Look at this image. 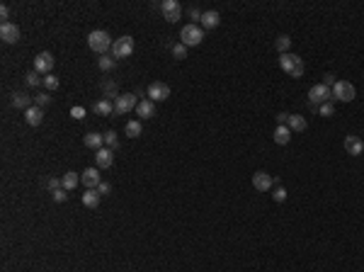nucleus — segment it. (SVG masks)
<instances>
[{
    "label": "nucleus",
    "instance_id": "obj_1",
    "mask_svg": "<svg viewBox=\"0 0 364 272\" xmlns=\"http://www.w3.org/2000/svg\"><path fill=\"white\" fill-rule=\"evenodd\" d=\"M279 66H282V71L287 73V76H291V78H301L303 76V71H306V66H303V59L301 56H296V54H279Z\"/></svg>",
    "mask_w": 364,
    "mask_h": 272
},
{
    "label": "nucleus",
    "instance_id": "obj_2",
    "mask_svg": "<svg viewBox=\"0 0 364 272\" xmlns=\"http://www.w3.org/2000/svg\"><path fill=\"white\" fill-rule=\"evenodd\" d=\"M202 39H204V30L195 22H190L180 30V44H185V47H199Z\"/></svg>",
    "mask_w": 364,
    "mask_h": 272
},
{
    "label": "nucleus",
    "instance_id": "obj_3",
    "mask_svg": "<svg viewBox=\"0 0 364 272\" xmlns=\"http://www.w3.org/2000/svg\"><path fill=\"white\" fill-rule=\"evenodd\" d=\"M112 44H114V42H112V37H109L105 30H95V32H90V37H88V47H90L92 51L102 54V56H105V51H107Z\"/></svg>",
    "mask_w": 364,
    "mask_h": 272
},
{
    "label": "nucleus",
    "instance_id": "obj_4",
    "mask_svg": "<svg viewBox=\"0 0 364 272\" xmlns=\"http://www.w3.org/2000/svg\"><path fill=\"white\" fill-rule=\"evenodd\" d=\"M354 97H357V90H354V85L349 80H337L333 85V100H337V102H352Z\"/></svg>",
    "mask_w": 364,
    "mask_h": 272
},
{
    "label": "nucleus",
    "instance_id": "obj_5",
    "mask_svg": "<svg viewBox=\"0 0 364 272\" xmlns=\"http://www.w3.org/2000/svg\"><path fill=\"white\" fill-rule=\"evenodd\" d=\"M131 54H134V39H131L129 34L114 39V44H112V56H114V59H126V56H131Z\"/></svg>",
    "mask_w": 364,
    "mask_h": 272
},
{
    "label": "nucleus",
    "instance_id": "obj_6",
    "mask_svg": "<svg viewBox=\"0 0 364 272\" xmlns=\"http://www.w3.org/2000/svg\"><path fill=\"white\" fill-rule=\"evenodd\" d=\"M330 97H333V88H328V85H323V83H318V85H313V88L308 90V100H311V105H316V107L330 102Z\"/></svg>",
    "mask_w": 364,
    "mask_h": 272
},
{
    "label": "nucleus",
    "instance_id": "obj_7",
    "mask_svg": "<svg viewBox=\"0 0 364 272\" xmlns=\"http://www.w3.org/2000/svg\"><path fill=\"white\" fill-rule=\"evenodd\" d=\"M160 13H163V17H165L170 25L182 17V8H180L177 0H163V3H160Z\"/></svg>",
    "mask_w": 364,
    "mask_h": 272
},
{
    "label": "nucleus",
    "instance_id": "obj_8",
    "mask_svg": "<svg viewBox=\"0 0 364 272\" xmlns=\"http://www.w3.org/2000/svg\"><path fill=\"white\" fill-rule=\"evenodd\" d=\"M136 107H138V100H136V95H131V93L119 95V97L114 100V114H126V112H131V110H136Z\"/></svg>",
    "mask_w": 364,
    "mask_h": 272
},
{
    "label": "nucleus",
    "instance_id": "obj_9",
    "mask_svg": "<svg viewBox=\"0 0 364 272\" xmlns=\"http://www.w3.org/2000/svg\"><path fill=\"white\" fill-rule=\"evenodd\" d=\"M274 185H279L270 173H265V170H258L255 175H253V187L258 190V192H270Z\"/></svg>",
    "mask_w": 364,
    "mask_h": 272
},
{
    "label": "nucleus",
    "instance_id": "obj_10",
    "mask_svg": "<svg viewBox=\"0 0 364 272\" xmlns=\"http://www.w3.org/2000/svg\"><path fill=\"white\" fill-rule=\"evenodd\" d=\"M148 100H153V102H163V100H167L170 97V85H165V83H160V80H155V83H151L148 85Z\"/></svg>",
    "mask_w": 364,
    "mask_h": 272
},
{
    "label": "nucleus",
    "instance_id": "obj_11",
    "mask_svg": "<svg viewBox=\"0 0 364 272\" xmlns=\"http://www.w3.org/2000/svg\"><path fill=\"white\" fill-rule=\"evenodd\" d=\"M0 39L5 44H17L20 42V27L15 22H3L0 25Z\"/></svg>",
    "mask_w": 364,
    "mask_h": 272
},
{
    "label": "nucleus",
    "instance_id": "obj_12",
    "mask_svg": "<svg viewBox=\"0 0 364 272\" xmlns=\"http://www.w3.org/2000/svg\"><path fill=\"white\" fill-rule=\"evenodd\" d=\"M51 68H54V54H49V51H39L37 56H34V71L37 73H51Z\"/></svg>",
    "mask_w": 364,
    "mask_h": 272
},
{
    "label": "nucleus",
    "instance_id": "obj_13",
    "mask_svg": "<svg viewBox=\"0 0 364 272\" xmlns=\"http://www.w3.org/2000/svg\"><path fill=\"white\" fill-rule=\"evenodd\" d=\"M80 182H83L88 190H97V187H100V182H102V177H100V168H85V170L80 173Z\"/></svg>",
    "mask_w": 364,
    "mask_h": 272
},
{
    "label": "nucleus",
    "instance_id": "obj_14",
    "mask_svg": "<svg viewBox=\"0 0 364 272\" xmlns=\"http://www.w3.org/2000/svg\"><path fill=\"white\" fill-rule=\"evenodd\" d=\"M345 151L349 153V156H362L364 153V144H362V139L359 136H345Z\"/></svg>",
    "mask_w": 364,
    "mask_h": 272
},
{
    "label": "nucleus",
    "instance_id": "obj_15",
    "mask_svg": "<svg viewBox=\"0 0 364 272\" xmlns=\"http://www.w3.org/2000/svg\"><path fill=\"white\" fill-rule=\"evenodd\" d=\"M25 122H27L30 127H39V124L44 122V110L37 107V105H32V107L25 112Z\"/></svg>",
    "mask_w": 364,
    "mask_h": 272
},
{
    "label": "nucleus",
    "instance_id": "obj_16",
    "mask_svg": "<svg viewBox=\"0 0 364 272\" xmlns=\"http://www.w3.org/2000/svg\"><path fill=\"white\" fill-rule=\"evenodd\" d=\"M13 107L15 110H30L32 107V97L25 93V90H17V93H13Z\"/></svg>",
    "mask_w": 364,
    "mask_h": 272
},
{
    "label": "nucleus",
    "instance_id": "obj_17",
    "mask_svg": "<svg viewBox=\"0 0 364 272\" xmlns=\"http://www.w3.org/2000/svg\"><path fill=\"white\" fill-rule=\"evenodd\" d=\"M136 114L141 117V119H151V117H155V102L153 100H141L138 102V107H136Z\"/></svg>",
    "mask_w": 364,
    "mask_h": 272
},
{
    "label": "nucleus",
    "instance_id": "obj_18",
    "mask_svg": "<svg viewBox=\"0 0 364 272\" xmlns=\"http://www.w3.org/2000/svg\"><path fill=\"white\" fill-rule=\"evenodd\" d=\"M83 141H85V146H88V148H92V151H100V148H105V134L88 131Z\"/></svg>",
    "mask_w": 364,
    "mask_h": 272
},
{
    "label": "nucleus",
    "instance_id": "obj_19",
    "mask_svg": "<svg viewBox=\"0 0 364 272\" xmlns=\"http://www.w3.org/2000/svg\"><path fill=\"white\" fill-rule=\"evenodd\" d=\"M95 163H97V168H112V163H114L112 148H100V151H95Z\"/></svg>",
    "mask_w": 364,
    "mask_h": 272
},
{
    "label": "nucleus",
    "instance_id": "obj_20",
    "mask_svg": "<svg viewBox=\"0 0 364 272\" xmlns=\"http://www.w3.org/2000/svg\"><path fill=\"white\" fill-rule=\"evenodd\" d=\"M202 30H214V27H219V22H221V15L216 13V10H207L204 15H202Z\"/></svg>",
    "mask_w": 364,
    "mask_h": 272
},
{
    "label": "nucleus",
    "instance_id": "obj_21",
    "mask_svg": "<svg viewBox=\"0 0 364 272\" xmlns=\"http://www.w3.org/2000/svg\"><path fill=\"white\" fill-rule=\"evenodd\" d=\"M100 192L97 190H85V194H83V204L88 207V209H97L100 207Z\"/></svg>",
    "mask_w": 364,
    "mask_h": 272
},
{
    "label": "nucleus",
    "instance_id": "obj_22",
    "mask_svg": "<svg viewBox=\"0 0 364 272\" xmlns=\"http://www.w3.org/2000/svg\"><path fill=\"white\" fill-rule=\"evenodd\" d=\"M291 131H303L306 127H308V122H306V117L303 114H289V124H287Z\"/></svg>",
    "mask_w": 364,
    "mask_h": 272
},
{
    "label": "nucleus",
    "instance_id": "obj_23",
    "mask_svg": "<svg viewBox=\"0 0 364 272\" xmlns=\"http://www.w3.org/2000/svg\"><path fill=\"white\" fill-rule=\"evenodd\" d=\"M274 141L279 144V146H287L289 141H291V129L284 124V127H277L274 129Z\"/></svg>",
    "mask_w": 364,
    "mask_h": 272
},
{
    "label": "nucleus",
    "instance_id": "obj_24",
    "mask_svg": "<svg viewBox=\"0 0 364 272\" xmlns=\"http://www.w3.org/2000/svg\"><path fill=\"white\" fill-rule=\"evenodd\" d=\"M78 182H80V175H78V173H73V170H68V173L61 177V185H63V190H68V192H71V190H76V187H78Z\"/></svg>",
    "mask_w": 364,
    "mask_h": 272
},
{
    "label": "nucleus",
    "instance_id": "obj_25",
    "mask_svg": "<svg viewBox=\"0 0 364 272\" xmlns=\"http://www.w3.org/2000/svg\"><path fill=\"white\" fill-rule=\"evenodd\" d=\"M95 112L102 114V117H107V114L114 112V102H112V100H100V102L95 105Z\"/></svg>",
    "mask_w": 364,
    "mask_h": 272
},
{
    "label": "nucleus",
    "instance_id": "obj_26",
    "mask_svg": "<svg viewBox=\"0 0 364 272\" xmlns=\"http://www.w3.org/2000/svg\"><path fill=\"white\" fill-rule=\"evenodd\" d=\"M141 131H143L141 122H136V119H134V122H129V124H126V136H129V139H138V136H141Z\"/></svg>",
    "mask_w": 364,
    "mask_h": 272
},
{
    "label": "nucleus",
    "instance_id": "obj_27",
    "mask_svg": "<svg viewBox=\"0 0 364 272\" xmlns=\"http://www.w3.org/2000/svg\"><path fill=\"white\" fill-rule=\"evenodd\" d=\"M274 47H277V51H279V54H289V47H291V39H289L287 34H282V37H277V42H274Z\"/></svg>",
    "mask_w": 364,
    "mask_h": 272
},
{
    "label": "nucleus",
    "instance_id": "obj_28",
    "mask_svg": "<svg viewBox=\"0 0 364 272\" xmlns=\"http://www.w3.org/2000/svg\"><path fill=\"white\" fill-rule=\"evenodd\" d=\"M102 93H105V100H117L119 97V93H117V83H105L102 85Z\"/></svg>",
    "mask_w": 364,
    "mask_h": 272
},
{
    "label": "nucleus",
    "instance_id": "obj_29",
    "mask_svg": "<svg viewBox=\"0 0 364 272\" xmlns=\"http://www.w3.org/2000/svg\"><path fill=\"white\" fill-rule=\"evenodd\" d=\"M97 66H100V71H112V68L117 66V61H114L112 56H107V54H105V56H100V59H97Z\"/></svg>",
    "mask_w": 364,
    "mask_h": 272
},
{
    "label": "nucleus",
    "instance_id": "obj_30",
    "mask_svg": "<svg viewBox=\"0 0 364 272\" xmlns=\"http://www.w3.org/2000/svg\"><path fill=\"white\" fill-rule=\"evenodd\" d=\"M25 83H27L30 88H37V85H44V78H39L37 71H30V73L25 76Z\"/></svg>",
    "mask_w": 364,
    "mask_h": 272
},
{
    "label": "nucleus",
    "instance_id": "obj_31",
    "mask_svg": "<svg viewBox=\"0 0 364 272\" xmlns=\"http://www.w3.org/2000/svg\"><path fill=\"white\" fill-rule=\"evenodd\" d=\"M105 146H107V148H112V151H114V148L119 146L117 131H112V129H109V131H105Z\"/></svg>",
    "mask_w": 364,
    "mask_h": 272
},
{
    "label": "nucleus",
    "instance_id": "obj_32",
    "mask_svg": "<svg viewBox=\"0 0 364 272\" xmlns=\"http://www.w3.org/2000/svg\"><path fill=\"white\" fill-rule=\"evenodd\" d=\"M170 51H172V56H175L177 61H182V59H187V47H185V44H175V47H172Z\"/></svg>",
    "mask_w": 364,
    "mask_h": 272
},
{
    "label": "nucleus",
    "instance_id": "obj_33",
    "mask_svg": "<svg viewBox=\"0 0 364 272\" xmlns=\"http://www.w3.org/2000/svg\"><path fill=\"white\" fill-rule=\"evenodd\" d=\"M49 102H51L49 93H37V95H34V105H37V107H42V110H44Z\"/></svg>",
    "mask_w": 364,
    "mask_h": 272
},
{
    "label": "nucleus",
    "instance_id": "obj_34",
    "mask_svg": "<svg viewBox=\"0 0 364 272\" xmlns=\"http://www.w3.org/2000/svg\"><path fill=\"white\" fill-rule=\"evenodd\" d=\"M44 88H46V90H56V88H59V78H56L54 73L44 76Z\"/></svg>",
    "mask_w": 364,
    "mask_h": 272
},
{
    "label": "nucleus",
    "instance_id": "obj_35",
    "mask_svg": "<svg viewBox=\"0 0 364 272\" xmlns=\"http://www.w3.org/2000/svg\"><path fill=\"white\" fill-rule=\"evenodd\" d=\"M318 112H320V117H333V114H335V107H333V102H325V105L318 107Z\"/></svg>",
    "mask_w": 364,
    "mask_h": 272
},
{
    "label": "nucleus",
    "instance_id": "obj_36",
    "mask_svg": "<svg viewBox=\"0 0 364 272\" xmlns=\"http://www.w3.org/2000/svg\"><path fill=\"white\" fill-rule=\"evenodd\" d=\"M272 197H274V202H287V190L282 185H277L274 192H272Z\"/></svg>",
    "mask_w": 364,
    "mask_h": 272
},
{
    "label": "nucleus",
    "instance_id": "obj_37",
    "mask_svg": "<svg viewBox=\"0 0 364 272\" xmlns=\"http://www.w3.org/2000/svg\"><path fill=\"white\" fill-rule=\"evenodd\" d=\"M85 107H80V105H76V107H71V117L73 119H85Z\"/></svg>",
    "mask_w": 364,
    "mask_h": 272
},
{
    "label": "nucleus",
    "instance_id": "obj_38",
    "mask_svg": "<svg viewBox=\"0 0 364 272\" xmlns=\"http://www.w3.org/2000/svg\"><path fill=\"white\" fill-rule=\"evenodd\" d=\"M51 197H54V202H59V204H61V202H66V199H68V190H63V187H61V190L51 192Z\"/></svg>",
    "mask_w": 364,
    "mask_h": 272
},
{
    "label": "nucleus",
    "instance_id": "obj_39",
    "mask_svg": "<svg viewBox=\"0 0 364 272\" xmlns=\"http://www.w3.org/2000/svg\"><path fill=\"white\" fill-rule=\"evenodd\" d=\"M335 83H337V80H335V76H333V73H325V76H323V85H328V88H333Z\"/></svg>",
    "mask_w": 364,
    "mask_h": 272
},
{
    "label": "nucleus",
    "instance_id": "obj_40",
    "mask_svg": "<svg viewBox=\"0 0 364 272\" xmlns=\"http://www.w3.org/2000/svg\"><path fill=\"white\" fill-rule=\"evenodd\" d=\"M277 122H279V127L289 124V114H287V112H279V114H277Z\"/></svg>",
    "mask_w": 364,
    "mask_h": 272
},
{
    "label": "nucleus",
    "instance_id": "obj_41",
    "mask_svg": "<svg viewBox=\"0 0 364 272\" xmlns=\"http://www.w3.org/2000/svg\"><path fill=\"white\" fill-rule=\"evenodd\" d=\"M61 187H63V185H61V180H56V177H54V180H49V190H51V192H56V190H61Z\"/></svg>",
    "mask_w": 364,
    "mask_h": 272
},
{
    "label": "nucleus",
    "instance_id": "obj_42",
    "mask_svg": "<svg viewBox=\"0 0 364 272\" xmlns=\"http://www.w3.org/2000/svg\"><path fill=\"white\" fill-rule=\"evenodd\" d=\"M109 190H112V185H109V182H105V180H102V182H100V187H97V192H100V194H107Z\"/></svg>",
    "mask_w": 364,
    "mask_h": 272
},
{
    "label": "nucleus",
    "instance_id": "obj_43",
    "mask_svg": "<svg viewBox=\"0 0 364 272\" xmlns=\"http://www.w3.org/2000/svg\"><path fill=\"white\" fill-rule=\"evenodd\" d=\"M0 17H3V22H8V17H10V8H8V5L0 8Z\"/></svg>",
    "mask_w": 364,
    "mask_h": 272
},
{
    "label": "nucleus",
    "instance_id": "obj_44",
    "mask_svg": "<svg viewBox=\"0 0 364 272\" xmlns=\"http://www.w3.org/2000/svg\"><path fill=\"white\" fill-rule=\"evenodd\" d=\"M202 15H204V13H202V10H197V8H192V10H190V17H192V20H202Z\"/></svg>",
    "mask_w": 364,
    "mask_h": 272
}]
</instances>
